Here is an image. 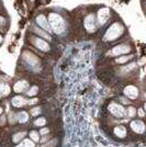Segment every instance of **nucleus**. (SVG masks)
<instances>
[{"label": "nucleus", "instance_id": "0eeeda50", "mask_svg": "<svg viewBox=\"0 0 146 147\" xmlns=\"http://www.w3.org/2000/svg\"><path fill=\"white\" fill-rule=\"evenodd\" d=\"M131 51V47H128V45L125 44H121V45H118V46H114L113 49H111L110 54L112 56H120V55H124Z\"/></svg>", "mask_w": 146, "mask_h": 147}, {"label": "nucleus", "instance_id": "6ab92c4d", "mask_svg": "<svg viewBox=\"0 0 146 147\" xmlns=\"http://www.w3.org/2000/svg\"><path fill=\"white\" fill-rule=\"evenodd\" d=\"M33 31H34L36 34H39V35H41V36L45 37V38H47V40H51V36H49V34L45 33V32H43L42 30H40V29H36V28H34V29H33Z\"/></svg>", "mask_w": 146, "mask_h": 147}, {"label": "nucleus", "instance_id": "f03ea898", "mask_svg": "<svg viewBox=\"0 0 146 147\" xmlns=\"http://www.w3.org/2000/svg\"><path fill=\"white\" fill-rule=\"evenodd\" d=\"M110 114L112 117H116V119H123V117H128V112L126 109L122 105V104L118 103V102H111L108 107Z\"/></svg>", "mask_w": 146, "mask_h": 147}, {"label": "nucleus", "instance_id": "6e6552de", "mask_svg": "<svg viewBox=\"0 0 146 147\" xmlns=\"http://www.w3.org/2000/svg\"><path fill=\"white\" fill-rule=\"evenodd\" d=\"M32 43L34 44V46L36 49H39L40 51H42V52H47V51H49V43L46 41L42 40V38H40V37H33L32 38Z\"/></svg>", "mask_w": 146, "mask_h": 147}, {"label": "nucleus", "instance_id": "ddd939ff", "mask_svg": "<svg viewBox=\"0 0 146 147\" xmlns=\"http://www.w3.org/2000/svg\"><path fill=\"white\" fill-rule=\"evenodd\" d=\"M110 17V10L108 8H102L99 10L98 12V21L100 24H104L107 22V20Z\"/></svg>", "mask_w": 146, "mask_h": 147}, {"label": "nucleus", "instance_id": "20e7f679", "mask_svg": "<svg viewBox=\"0 0 146 147\" xmlns=\"http://www.w3.org/2000/svg\"><path fill=\"white\" fill-rule=\"evenodd\" d=\"M130 129L133 131L135 134L143 135L146 131V124L144 121H142L140 119H135L130 123Z\"/></svg>", "mask_w": 146, "mask_h": 147}, {"label": "nucleus", "instance_id": "2eb2a0df", "mask_svg": "<svg viewBox=\"0 0 146 147\" xmlns=\"http://www.w3.org/2000/svg\"><path fill=\"white\" fill-rule=\"evenodd\" d=\"M36 22H37V24L40 25V26H42L45 31H49V32L52 31L51 25H49V21H47V19L45 18L44 16H42V14H41V16H39V17L36 18Z\"/></svg>", "mask_w": 146, "mask_h": 147}, {"label": "nucleus", "instance_id": "39448f33", "mask_svg": "<svg viewBox=\"0 0 146 147\" xmlns=\"http://www.w3.org/2000/svg\"><path fill=\"white\" fill-rule=\"evenodd\" d=\"M22 58L24 59L25 63L29 66H31V67L35 68V67H39V65H40V61H39L37 56L32 54L31 52H24L23 55H22Z\"/></svg>", "mask_w": 146, "mask_h": 147}, {"label": "nucleus", "instance_id": "f257e3e1", "mask_svg": "<svg viewBox=\"0 0 146 147\" xmlns=\"http://www.w3.org/2000/svg\"><path fill=\"white\" fill-rule=\"evenodd\" d=\"M49 23L51 25V29L54 31L56 34H62L65 30V21L57 13H51L49 14Z\"/></svg>", "mask_w": 146, "mask_h": 147}, {"label": "nucleus", "instance_id": "aec40b11", "mask_svg": "<svg viewBox=\"0 0 146 147\" xmlns=\"http://www.w3.org/2000/svg\"><path fill=\"white\" fill-rule=\"evenodd\" d=\"M126 112H128V117H134L136 115V110H135V108H133V107H130L128 109H126Z\"/></svg>", "mask_w": 146, "mask_h": 147}, {"label": "nucleus", "instance_id": "7ed1b4c3", "mask_svg": "<svg viewBox=\"0 0 146 147\" xmlns=\"http://www.w3.org/2000/svg\"><path fill=\"white\" fill-rule=\"evenodd\" d=\"M123 33V26L120 23H113L104 34L105 41H114Z\"/></svg>", "mask_w": 146, "mask_h": 147}, {"label": "nucleus", "instance_id": "9d476101", "mask_svg": "<svg viewBox=\"0 0 146 147\" xmlns=\"http://www.w3.org/2000/svg\"><path fill=\"white\" fill-rule=\"evenodd\" d=\"M124 94H125L128 99L134 100V99H136L139 97V89L135 86H132V85L126 86L125 89H124Z\"/></svg>", "mask_w": 146, "mask_h": 147}, {"label": "nucleus", "instance_id": "a211bd4d", "mask_svg": "<svg viewBox=\"0 0 146 147\" xmlns=\"http://www.w3.org/2000/svg\"><path fill=\"white\" fill-rule=\"evenodd\" d=\"M133 58V55H128V56H121L119 58H116V61L118 64H124V63H128V61H131Z\"/></svg>", "mask_w": 146, "mask_h": 147}, {"label": "nucleus", "instance_id": "4be33fe9", "mask_svg": "<svg viewBox=\"0 0 146 147\" xmlns=\"http://www.w3.org/2000/svg\"><path fill=\"white\" fill-rule=\"evenodd\" d=\"M1 42H2V36L0 35V43H1Z\"/></svg>", "mask_w": 146, "mask_h": 147}, {"label": "nucleus", "instance_id": "f3484780", "mask_svg": "<svg viewBox=\"0 0 146 147\" xmlns=\"http://www.w3.org/2000/svg\"><path fill=\"white\" fill-rule=\"evenodd\" d=\"M28 93V96L29 97H34V96H36L37 93H39V87L37 86H32L29 88V90L26 91Z\"/></svg>", "mask_w": 146, "mask_h": 147}, {"label": "nucleus", "instance_id": "1a4fd4ad", "mask_svg": "<svg viewBox=\"0 0 146 147\" xmlns=\"http://www.w3.org/2000/svg\"><path fill=\"white\" fill-rule=\"evenodd\" d=\"M29 88H30V84L26 80H19L13 86V91L17 92V93L25 92L29 90Z\"/></svg>", "mask_w": 146, "mask_h": 147}, {"label": "nucleus", "instance_id": "423d86ee", "mask_svg": "<svg viewBox=\"0 0 146 147\" xmlns=\"http://www.w3.org/2000/svg\"><path fill=\"white\" fill-rule=\"evenodd\" d=\"M112 134L116 136L118 140H123L128 136V129L123 125H116L112 129Z\"/></svg>", "mask_w": 146, "mask_h": 147}, {"label": "nucleus", "instance_id": "5701e85b", "mask_svg": "<svg viewBox=\"0 0 146 147\" xmlns=\"http://www.w3.org/2000/svg\"><path fill=\"white\" fill-rule=\"evenodd\" d=\"M144 109H145V110H146V103L144 104Z\"/></svg>", "mask_w": 146, "mask_h": 147}, {"label": "nucleus", "instance_id": "4468645a", "mask_svg": "<svg viewBox=\"0 0 146 147\" xmlns=\"http://www.w3.org/2000/svg\"><path fill=\"white\" fill-rule=\"evenodd\" d=\"M47 124V119L45 117H34L33 120V123H32V127H35V129H41V127H44L46 126Z\"/></svg>", "mask_w": 146, "mask_h": 147}, {"label": "nucleus", "instance_id": "dca6fc26", "mask_svg": "<svg viewBox=\"0 0 146 147\" xmlns=\"http://www.w3.org/2000/svg\"><path fill=\"white\" fill-rule=\"evenodd\" d=\"M11 91V87L6 82H0V93L2 94V97L8 96Z\"/></svg>", "mask_w": 146, "mask_h": 147}, {"label": "nucleus", "instance_id": "412c9836", "mask_svg": "<svg viewBox=\"0 0 146 147\" xmlns=\"http://www.w3.org/2000/svg\"><path fill=\"white\" fill-rule=\"evenodd\" d=\"M2 23H3V18L0 17V24H2Z\"/></svg>", "mask_w": 146, "mask_h": 147}, {"label": "nucleus", "instance_id": "f8f14e48", "mask_svg": "<svg viewBox=\"0 0 146 147\" xmlns=\"http://www.w3.org/2000/svg\"><path fill=\"white\" fill-rule=\"evenodd\" d=\"M85 28L88 32H95L97 26H96V22H95V18L92 14H89L87 18L85 19Z\"/></svg>", "mask_w": 146, "mask_h": 147}, {"label": "nucleus", "instance_id": "9b49d317", "mask_svg": "<svg viewBox=\"0 0 146 147\" xmlns=\"http://www.w3.org/2000/svg\"><path fill=\"white\" fill-rule=\"evenodd\" d=\"M11 104H12L13 108L20 109V108H23L25 104H28V101L22 96H16L11 99Z\"/></svg>", "mask_w": 146, "mask_h": 147}]
</instances>
